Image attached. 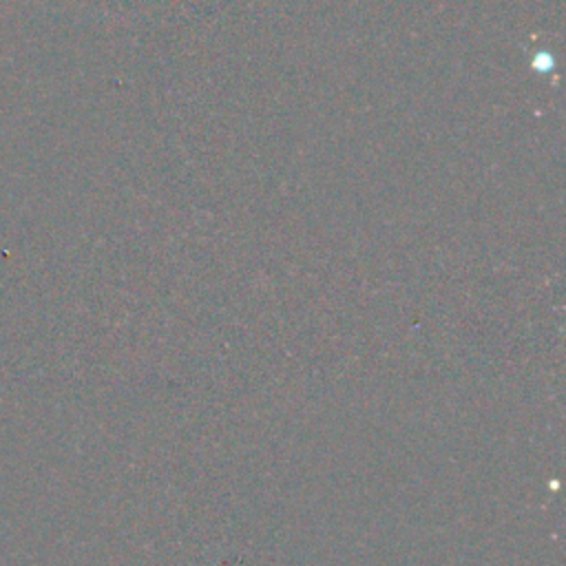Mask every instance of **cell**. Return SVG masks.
<instances>
[]
</instances>
